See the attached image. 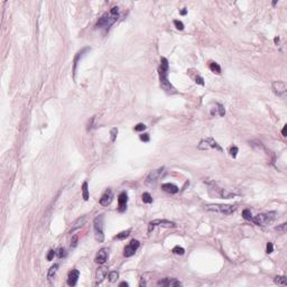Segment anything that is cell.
Wrapping results in <instances>:
<instances>
[{
  "instance_id": "cell-34",
  "label": "cell",
  "mask_w": 287,
  "mask_h": 287,
  "mask_svg": "<svg viewBox=\"0 0 287 287\" xmlns=\"http://www.w3.org/2000/svg\"><path fill=\"white\" fill-rule=\"evenodd\" d=\"M238 152H239V149H238V147H237V146H232L230 148V154H231V156H232L233 158L237 157V154H238Z\"/></svg>"
},
{
  "instance_id": "cell-31",
  "label": "cell",
  "mask_w": 287,
  "mask_h": 287,
  "mask_svg": "<svg viewBox=\"0 0 287 287\" xmlns=\"http://www.w3.org/2000/svg\"><path fill=\"white\" fill-rule=\"evenodd\" d=\"M217 109H218V111H219V114L221 116V117H224L225 114V110H224V107L222 106V104H220V103H218L217 104Z\"/></svg>"
},
{
  "instance_id": "cell-39",
  "label": "cell",
  "mask_w": 287,
  "mask_h": 287,
  "mask_svg": "<svg viewBox=\"0 0 287 287\" xmlns=\"http://www.w3.org/2000/svg\"><path fill=\"white\" fill-rule=\"evenodd\" d=\"M266 251H267V253H271L273 251H274V246H273V243H271V242H268V243H267Z\"/></svg>"
},
{
  "instance_id": "cell-32",
  "label": "cell",
  "mask_w": 287,
  "mask_h": 287,
  "mask_svg": "<svg viewBox=\"0 0 287 287\" xmlns=\"http://www.w3.org/2000/svg\"><path fill=\"white\" fill-rule=\"evenodd\" d=\"M110 135H111V141H114L116 138H117V135H118V129L117 128H112L111 131H110Z\"/></svg>"
},
{
  "instance_id": "cell-28",
  "label": "cell",
  "mask_w": 287,
  "mask_h": 287,
  "mask_svg": "<svg viewBox=\"0 0 287 287\" xmlns=\"http://www.w3.org/2000/svg\"><path fill=\"white\" fill-rule=\"evenodd\" d=\"M118 277H119L118 271H111V273L109 274V281H111V283H113V281H116L117 279H118Z\"/></svg>"
},
{
  "instance_id": "cell-41",
  "label": "cell",
  "mask_w": 287,
  "mask_h": 287,
  "mask_svg": "<svg viewBox=\"0 0 287 287\" xmlns=\"http://www.w3.org/2000/svg\"><path fill=\"white\" fill-rule=\"evenodd\" d=\"M286 128H287V126L285 124V126H284V128H283V130H281V134H283V136H284V137H286Z\"/></svg>"
},
{
  "instance_id": "cell-21",
  "label": "cell",
  "mask_w": 287,
  "mask_h": 287,
  "mask_svg": "<svg viewBox=\"0 0 287 287\" xmlns=\"http://www.w3.org/2000/svg\"><path fill=\"white\" fill-rule=\"evenodd\" d=\"M274 281L276 285H284V286L287 285V278L285 276H276L274 278Z\"/></svg>"
},
{
  "instance_id": "cell-3",
  "label": "cell",
  "mask_w": 287,
  "mask_h": 287,
  "mask_svg": "<svg viewBox=\"0 0 287 287\" xmlns=\"http://www.w3.org/2000/svg\"><path fill=\"white\" fill-rule=\"evenodd\" d=\"M205 210L210 212L221 213L224 215H230L233 212H236L237 205H229V204H209L205 205Z\"/></svg>"
},
{
  "instance_id": "cell-19",
  "label": "cell",
  "mask_w": 287,
  "mask_h": 287,
  "mask_svg": "<svg viewBox=\"0 0 287 287\" xmlns=\"http://www.w3.org/2000/svg\"><path fill=\"white\" fill-rule=\"evenodd\" d=\"M85 217H82V218H79V219L76 220L75 222L73 223V225H72V229L70 230V233H73L74 231H76L78 229H80L82 225L85 223Z\"/></svg>"
},
{
  "instance_id": "cell-10",
  "label": "cell",
  "mask_w": 287,
  "mask_h": 287,
  "mask_svg": "<svg viewBox=\"0 0 287 287\" xmlns=\"http://www.w3.org/2000/svg\"><path fill=\"white\" fill-rule=\"evenodd\" d=\"M158 286H165V287H176L182 286V283L177 281L176 278H164L163 281H159L157 283Z\"/></svg>"
},
{
  "instance_id": "cell-7",
  "label": "cell",
  "mask_w": 287,
  "mask_h": 287,
  "mask_svg": "<svg viewBox=\"0 0 287 287\" xmlns=\"http://www.w3.org/2000/svg\"><path fill=\"white\" fill-rule=\"evenodd\" d=\"M210 148H213V149L219 150V152H222V147L220 146L219 144L214 140L212 137H209V138H206V139H203V140H201V142L199 144V149L206 150V149H210Z\"/></svg>"
},
{
  "instance_id": "cell-23",
  "label": "cell",
  "mask_w": 287,
  "mask_h": 287,
  "mask_svg": "<svg viewBox=\"0 0 287 287\" xmlns=\"http://www.w3.org/2000/svg\"><path fill=\"white\" fill-rule=\"evenodd\" d=\"M210 70L213 72V73H215V74H220L221 73V68H220V65L218 64V63H215V62H211L210 63Z\"/></svg>"
},
{
  "instance_id": "cell-1",
  "label": "cell",
  "mask_w": 287,
  "mask_h": 287,
  "mask_svg": "<svg viewBox=\"0 0 287 287\" xmlns=\"http://www.w3.org/2000/svg\"><path fill=\"white\" fill-rule=\"evenodd\" d=\"M158 73H159V81H160V86L165 92L167 93H176V90L173 85L170 84V82L168 81V61L166 57H162L160 58V65L158 68Z\"/></svg>"
},
{
  "instance_id": "cell-17",
  "label": "cell",
  "mask_w": 287,
  "mask_h": 287,
  "mask_svg": "<svg viewBox=\"0 0 287 287\" xmlns=\"http://www.w3.org/2000/svg\"><path fill=\"white\" fill-rule=\"evenodd\" d=\"M107 274H108V270L106 267H100L99 269L96 270V284H100V283L107 277Z\"/></svg>"
},
{
  "instance_id": "cell-35",
  "label": "cell",
  "mask_w": 287,
  "mask_h": 287,
  "mask_svg": "<svg viewBox=\"0 0 287 287\" xmlns=\"http://www.w3.org/2000/svg\"><path fill=\"white\" fill-rule=\"evenodd\" d=\"M174 25L178 30H183L184 29V24L182 23V22H180V20H174Z\"/></svg>"
},
{
  "instance_id": "cell-26",
  "label": "cell",
  "mask_w": 287,
  "mask_h": 287,
  "mask_svg": "<svg viewBox=\"0 0 287 287\" xmlns=\"http://www.w3.org/2000/svg\"><path fill=\"white\" fill-rule=\"evenodd\" d=\"M129 234H130V230L122 231V232H120V233H118L117 236L114 237V239H117V240H124V239H126Z\"/></svg>"
},
{
  "instance_id": "cell-2",
  "label": "cell",
  "mask_w": 287,
  "mask_h": 287,
  "mask_svg": "<svg viewBox=\"0 0 287 287\" xmlns=\"http://www.w3.org/2000/svg\"><path fill=\"white\" fill-rule=\"evenodd\" d=\"M119 18V8L118 7H112L108 12H106L102 16L98 23H96V27L98 28H104L107 29L110 26H112L113 24L118 20Z\"/></svg>"
},
{
  "instance_id": "cell-11",
  "label": "cell",
  "mask_w": 287,
  "mask_h": 287,
  "mask_svg": "<svg viewBox=\"0 0 287 287\" xmlns=\"http://www.w3.org/2000/svg\"><path fill=\"white\" fill-rule=\"evenodd\" d=\"M164 172V167H160V168L156 169V170H152V172H150L149 173V175L147 176L146 178V182L147 183H155L156 181L162 176V174H163Z\"/></svg>"
},
{
  "instance_id": "cell-38",
  "label": "cell",
  "mask_w": 287,
  "mask_h": 287,
  "mask_svg": "<svg viewBox=\"0 0 287 287\" xmlns=\"http://www.w3.org/2000/svg\"><path fill=\"white\" fill-rule=\"evenodd\" d=\"M194 80H195V83H197V84L204 85V80H203V78L201 76V75H199V74H197Z\"/></svg>"
},
{
  "instance_id": "cell-37",
  "label": "cell",
  "mask_w": 287,
  "mask_h": 287,
  "mask_svg": "<svg viewBox=\"0 0 287 287\" xmlns=\"http://www.w3.org/2000/svg\"><path fill=\"white\" fill-rule=\"evenodd\" d=\"M146 124H138L137 126H135V131H144V130L146 129Z\"/></svg>"
},
{
  "instance_id": "cell-12",
  "label": "cell",
  "mask_w": 287,
  "mask_h": 287,
  "mask_svg": "<svg viewBox=\"0 0 287 287\" xmlns=\"http://www.w3.org/2000/svg\"><path fill=\"white\" fill-rule=\"evenodd\" d=\"M80 271L78 269H73L68 273V286H75L78 279H79Z\"/></svg>"
},
{
  "instance_id": "cell-43",
  "label": "cell",
  "mask_w": 287,
  "mask_h": 287,
  "mask_svg": "<svg viewBox=\"0 0 287 287\" xmlns=\"http://www.w3.org/2000/svg\"><path fill=\"white\" fill-rule=\"evenodd\" d=\"M119 286H120V287H124V286L127 287V286H128V283H126V281H122V283H120V284H119Z\"/></svg>"
},
{
  "instance_id": "cell-6",
  "label": "cell",
  "mask_w": 287,
  "mask_h": 287,
  "mask_svg": "<svg viewBox=\"0 0 287 287\" xmlns=\"http://www.w3.org/2000/svg\"><path fill=\"white\" fill-rule=\"evenodd\" d=\"M163 227V228H176V223L173 222V221H168V220H160V219H156L152 220L149 222V225H148V232H152L155 227Z\"/></svg>"
},
{
  "instance_id": "cell-44",
  "label": "cell",
  "mask_w": 287,
  "mask_h": 287,
  "mask_svg": "<svg viewBox=\"0 0 287 287\" xmlns=\"http://www.w3.org/2000/svg\"><path fill=\"white\" fill-rule=\"evenodd\" d=\"M274 42H275V44H276V45H278V44H279V38H278V37H275V40H274Z\"/></svg>"
},
{
  "instance_id": "cell-27",
  "label": "cell",
  "mask_w": 287,
  "mask_h": 287,
  "mask_svg": "<svg viewBox=\"0 0 287 287\" xmlns=\"http://www.w3.org/2000/svg\"><path fill=\"white\" fill-rule=\"evenodd\" d=\"M142 202L144 203H147V204H150V203H152V195L149 194V193H144L142 194Z\"/></svg>"
},
{
  "instance_id": "cell-24",
  "label": "cell",
  "mask_w": 287,
  "mask_h": 287,
  "mask_svg": "<svg viewBox=\"0 0 287 287\" xmlns=\"http://www.w3.org/2000/svg\"><path fill=\"white\" fill-rule=\"evenodd\" d=\"M172 252L175 253V255H178V256H183L185 253V249L183 247H180V246H175L172 249Z\"/></svg>"
},
{
  "instance_id": "cell-30",
  "label": "cell",
  "mask_w": 287,
  "mask_h": 287,
  "mask_svg": "<svg viewBox=\"0 0 287 287\" xmlns=\"http://www.w3.org/2000/svg\"><path fill=\"white\" fill-rule=\"evenodd\" d=\"M66 255H68V252H66V250L64 248H60L56 251V256L58 258H64V257H66Z\"/></svg>"
},
{
  "instance_id": "cell-29",
  "label": "cell",
  "mask_w": 287,
  "mask_h": 287,
  "mask_svg": "<svg viewBox=\"0 0 287 287\" xmlns=\"http://www.w3.org/2000/svg\"><path fill=\"white\" fill-rule=\"evenodd\" d=\"M275 229L278 231V232H281V233H285L287 230V223H281V224L277 225Z\"/></svg>"
},
{
  "instance_id": "cell-9",
  "label": "cell",
  "mask_w": 287,
  "mask_h": 287,
  "mask_svg": "<svg viewBox=\"0 0 287 287\" xmlns=\"http://www.w3.org/2000/svg\"><path fill=\"white\" fill-rule=\"evenodd\" d=\"M139 246H140V242L138 241V240H136V239H132L131 241L124 247V257H131V256H134L135 255V252L137 251V249L139 248Z\"/></svg>"
},
{
  "instance_id": "cell-20",
  "label": "cell",
  "mask_w": 287,
  "mask_h": 287,
  "mask_svg": "<svg viewBox=\"0 0 287 287\" xmlns=\"http://www.w3.org/2000/svg\"><path fill=\"white\" fill-rule=\"evenodd\" d=\"M58 267H60V265H58V264H54L51 267V268H50V270H48V274H47V278H48V281H50V283H51V281H53V278H54V277H55V275H56Z\"/></svg>"
},
{
  "instance_id": "cell-13",
  "label": "cell",
  "mask_w": 287,
  "mask_h": 287,
  "mask_svg": "<svg viewBox=\"0 0 287 287\" xmlns=\"http://www.w3.org/2000/svg\"><path fill=\"white\" fill-rule=\"evenodd\" d=\"M112 197H113L112 191L111 190H107V191L103 193L101 199H100V204H101L102 206H108L111 203V201H112Z\"/></svg>"
},
{
  "instance_id": "cell-5",
  "label": "cell",
  "mask_w": 287,
  "mask_h": 287,
  "mask_svg": "<svg viewBox=\"0 0 287 287\" xmlns=\"http://www.w3.org/2000/svg\"><path fill=\"white\" fill-rule=\"evenodd\" d=\"M103 214L98 215L93 221V228H94V238L98 242L104 241V233H103Z\"/></svg>"
},
{
  "instance_id": "cell-42",
  "label": "cell",
  "mask_w": 287,
  "mask_h": 287,
  "mask_svg": "<svg viewBox=\"0 0 287 287\" xmlns=\"http://www.w3.org/2000/svg\"><path fill=\"white\" fill-rule=\"evenodd\" d=\"M186 14H187V9H186V8H183V9L181 10V15H183V16H185Z\"/></svg>"
},
{
  "instance_id": "cell-25",
  "label": "cell",
  "mask_w": 287,
  "mask_h": 287,
  "mask_svg": "<svg viewBox=\"0 0 287 287\" xmlns=\"http://www.w3.org/2000/svg\"><path fill=\"white\" fill-rule=\"evenodd\" d=\"M242 218L247 221H251L252 220V214H251V211L249 209H246L242 211Z\"/></svg>"
},
{
  "instance_id": "cell-36",
  "label": "cell",
  "mask_w": 287,
  "mask_h": 287,
  "mask_svg": "<svg viewBox=\"0 0 287 287\" xmlns=\"http://www.w3.org/2000/svg\"><path fill=\"white\" fill-rule=\"evenodd\" d=\"M56 256V251L55 250H53V249H51L50 251H48V253H47V260H53V258Z\"/></svg>"
},
{
  "instance_id": "cell-4",
  "label": "cell",
  "mask_w": 287,
  "mask_h": 287,
  "mask_svg": "<svg viewBox=\"0 0 287 287\" xmlns=\"http://www.w3.org/2000/svg\"><path fill=\"white\" fill-rule=\"evenodd\" d=\"M276 217H277V213L275 211H271V212H268V213L257 214L256 217H252L251 221L255 224L260 225V227H266V225H268L271 222H274Z\"/></svg>"
},
{
  "instance_id": "cell-16",
  "label": "cell",
  "mask_w": 287,
  "mask_h": 287,
  "mask_svg": "<svg viewBox=\"0 0 287 287\" xmlns=\"http://www.w3.org/2000/svg\"><path fill=\"white\" fill-rule=\"evenodd\" d=\"M162 190L166 193H169V194H176L178 193L180 188L175 184H172V183H165V184H162Z\"/></svg>"
},
{
  "instance_id": "cell-40",
  "label": "cell",
  "mask_w": 287,
  "mask_h": 287,
  "mask_svg": "<svg viewBox=\"0 0 287 287\" xmlns=\"http://www.w3.org/2000/svg\"><path fill=\"white\" fill-rule=\"evenodd\" d=\"M149 135L148 134H142V135H140V140L145 141V142H148L149 141Z\"/></svg>"
},
{
  "instance_id": "cell-8",
  "label": "cell",
  "mask_w": 287,
  "mask_h": 287,
  "mask_svg": "<svg viewBox=\"0 0 287 287\" xmlns=\"http://www.w3.org/2000/svg\"><path fill=\"white\" fill-rule=\"evenodd\" d=\"M271 88H273V91H274V93H275L276 96H281V98H285L286 96L287 88L285 82H283V81H275V82H273Z\"/></svg>"
},
{
  "instance_id": "cell-14",
  "label": "cell",
  "mask_w": 287,
  "mask_h": 287,
  "mask_svg": "<svg viewBox=\"0 0 287 287\" xmlns=\"http://www.w3.org/2000/svg\"><path fill=\"white\" fill-rule=\"evenodd\" d=\"M127 202H128V195L126 192H122L118 197V204H119V211L124 212L127 209Z\"/></svg>"
},
{
  "instance_id": "cell-33",
  "label": "cell",
  "mask_w": 287,
  "mask_h": 287,
  "mask_svg": "<svg viewBox=\"0 0 287 287\" xmlns=\"http://www.w3.org/2000/svg\"><path fill=\"white\" fill-rule=\"evenodd\" d=\"M78 240H79L78 236L72 237V240H71V249H74V248L78 246Z\"/></svg>"
},
{
  "instance_id": "cell-18",
  "label": "cell",
  "mask_w": 287,
  "mask_h": 287,
  "mask_svg": "<svg viewBox=\"0 0 287 287\" xmlns=\"http://www.w3.org/2000/svg\"><path fill=\"white\" fill-rule=\"evenodd\" d=\"M88 51H90V48L89 47H85V48H83L82 51H80L78 54H76V56H75V58H74V68H73V72L75 73L76 72V68H78V64H79V61L83 57V55H84L85 53Z\"/></svg>"
},
{
  "instance_id": "cell-22",
  "label": "cell",
  "mask_w": 287,
  "mask_h": 287,
  "mask_svg": "<svg viewBox=\"0 0 287 287\" xmlns=\"http://www.w3.org/2000/svg\"><path fill=\"white\" fill-rule=\"evenodd\" d=\"M82 196L84 201L89 200V187H88V182H84L82 184Z\"/></svg>"
},
{
  "instance_id": "cell-15",
  "label": "cell",
  "mask_w": 287,
  "mask_h": 287,
  "mask_svg": "<svg viewBox=\"0 0 287 287\" xmlns=\"http://www.w3.org/2000/svg\"><path fill=\"white\" fill-rule=\"evenodd\" d=\"M108 259V249L106 248H102L101 250H99V252L96 253V264H104Z\"/></svg>"
}]
</instances>
